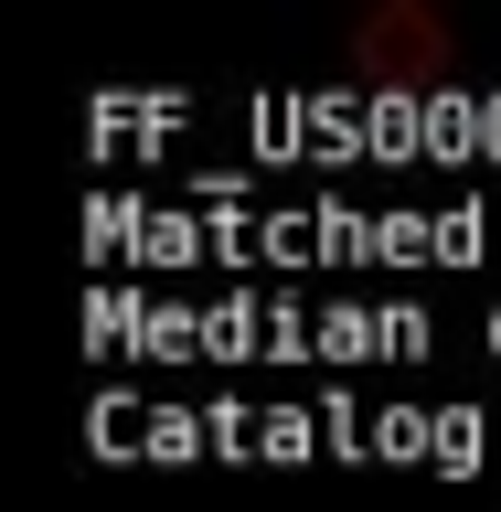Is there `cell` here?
I'll return each instance as SVG.
<instances>
[{
    "mask_svg": "<svg viewBox=\"0 0 501 512\" xmlns=\"http://www.w3.org/2000/svg\"><path fill=\"white\" fill-rule=\"evenodd\" d=\"M342 54H352V75H363V86L416 96V86H448L459 43H448V22L427 11V0H384V11H363V22H352Z\"/></svg>",
    "mask_w": 501,
    "mask_h": 512,
    "instance_id": "obj_1",
    "label": "cell"
}]
</instances>
